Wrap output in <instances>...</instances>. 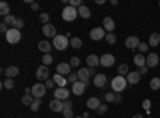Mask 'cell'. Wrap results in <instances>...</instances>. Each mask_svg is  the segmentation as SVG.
I'll return each mask as SVG.
<instances>
[{
	"mask_svg": "<svg viewBox=\"0 0 160 118\" xmlns=\"http://www.w3.org/2000/svg\"><path fill=\"white\" fill-rule=\"evenodd\" d=\"M148 70H149L148 65H142V67H139V73H141V75H146V73H148Z\"/></svg>",
	"mask_w": 160,
	"mask_h": 118,
	"instance_id": "48",
	"label": "cell"
},
{
	"mask_svg": "<svg viewBox=\"0 0 160 118\" xmlns=\"http://www.w3.org/2000/svg\"><path fill=\"white\" fill-rule=\"evenodd\" d=\"M128 86V82H127V77H122V75H117L112 78L111 82V88L114 93H122V91H125Z\"/></svg>",
	"mask_w": 160,
	"mask_h": 118,
	"instance_id": "1",
	"label": "cell"
},
{
	"mask_svg": "<svg viewBox=\"0 0 160 118\" xmlns=\"http://www.w3.org/2000/svg\"><path fill=\"white\" fill-rule=\"evenodd\" d=\"M50 109L53 112H62L64 110V102L59 99H51L50 101Z\"/></svg>",
	"mask_w": 160,
	"mask_h": 118,
	"instance_id": "18",
	"label": "cell"
},
{
	"mask_svg": "<svg viewBox=\"0 0 160 118\" xmlns=\"http://www.w3.org/2000/svg\"><path fill=\"white\" fill-rule=\"evenodd\" d=\"M61 16H62L64 21H68V22L75 21V18L78 16V8H74V7H71V5L64 7L62 11H61Z\"/></svg>",
	"mask_w": 160,
	"mask_h": 118,
	"instance_id": "2",
	"label": "cell"
},
{
	"mask_svg": "<svg viewBox=\"0 0 160 118\" xmlns=\"http://www.w3.org/2000/svg\"><path fill=\"white\" fill-rule=\"evenodd\" d=\"M53 80H55V83L58 85V88H66V85H68V78L59 75V73H55L53 75Z\"/></svg>",
	"mask_w": 160,
	"mask_h": 118,
	"instance_id": "21",
	"label": "cell"
},
{
	"mask_svg": "<svg viewBox=\"0 0 160 118\" xmlns=\"http://www.w3.org/2000/svg\"><path fill=\"white\" fill-rule=\"evenodd\" d=\"M42 32H43V35L48 37V38H55V37L58 35V34H56V27H55V26H51L50 22H48V24H43Z\"/></svg>",
	"mask_w": 160,
	"mask_h": 118,
	"instance_id": "10",
	"label": "cell"
},
{
	"mask_svg": "<svg viewBox=\"0 0 160 118\" xmlns=\"http://www.w3.org/2000/svg\"><path fill=\"white\" fill-rule=\"evenodd\" d=\"M149 118H151V116H149Z\"/></svg>",
	"mask_w": 160,
	"mask_h": 118,
	"instance_id": "59",
	"label": "cell"
},
{
	"mask_svg": "<svg viewBox=\"0 0 160 118\" xmlns=\"http://www.w3.org/2000/svg\"><path fill=\"white\" fill-rule=\"evenodd\" d=\"M55 99H59V101H68L69 96H71V91L68 88H56L55 89Z\"/></svg>",
	"mask_w": 160,
	"mask_h": 118,
	"instance_id": "7",
	"label": "cell"
},
{
	"mask_svg": "<svg viewBox=\"0 0 160 118\" xmlns=\"http://www.w3.org/2000/svg\"><path fill=\"white\" fill-rule=\"evenodd\" d=\"M88 72H90V75H93V77H96V75H98V72H96L95 67H88Z\"/></svg>",
	"mask_w": 160,
	"mask_h": 118,
	"instance_id": "51",
	"label": "cell"
},
{
	"mask_svg": "<svg viewBox=\"0 0 160 118\" xmlns=\"http://www.w3.org/2000/svg\"><path fill=\"white\" fill-rule=\"evenodd\" d=\"M77 77H78V82H82V83H85V85H90V80H88L90 72H88V69L80 67V69L77 70Z\"/></svg>",
	"mask_w": 160,
	"mask_h": 118,
	"instance_id": "16",
	"label": "cell"
},
{
	"mask_svg": "<svg viewBox=\"0 0 160 118\" xmlns=\"http://www.w3.org/2000/svg\"><path fill=\"white\" fill-rule=\"evenodd\" d=\"M87 64L90 67H98V65H101V59L96 54H90V56H87Z\"/></svg>",
	"mask_w": 160,
	"mask_h": 118,
	"instance_id": "23",
	"label": "cell"
},
{
	"mask_svg": "<svg viewBox=\"0 0 160 118\" xmlns=\"http://www.w3.org/2000/svg\"><path fill=\"white\" fill-rule=\"evenodd\" d=\"M55 85H56V83H55V80H53V78H48V80L45 82V86H47V88H55Z\"/></svg>",
	"mask_w": 160,
	"mask_h": 118,
	"instance_id": "47",
	"label": "cell"
},
{
	"mask_svg": "<svg viewBox=\"0 0 160 118\" xmlns=\"http://www.w3.org/2000/svg\"><path fill=\"white\" fill-rule=\"evenodd\" d=\"M146 65H148L149 69H154V67H157V65H158V54H155V53H151V54H148V56H146Z\"/></svg>",
	"mask_w": 160,
	"mask_h": 118,
	"instance_id": "15",
	"label": "cell"
},
{
	"mask_svg": "<svg viewBox=\"0 0 160 118\" xmlns=\"http://www.w3.org/2000/svg\"><path fill=\"white\" fill-rule=\"evenodd\" d=\"M158 5H160V3H158Z\"/></svg>",
	"mask_w": 160,
	"mask_h": 118,
	"instance_id": "58",
	"label": "cell"
},
{
	"mask_svg": "<svg viewBox=\"0 0 160 118\" xmlns=\"http://www.w3.org/2000/svg\"><path fill=\"white\" fill-rule=\"evenodd\" d=\"M148 43H149V46H158L160 45V34H157V32L151 34Z\"/></svg>",
	"mask_w": 160,
	"mask_h": 118,
	"instance_id": "25",
	"label": "cell"
},
{
	"mask_svg": "<svg viewBox=\"0 0 160 118\" xmlns=\"http://www.w3.org/2000/svg\"><path fill=\"white\" fill-rule=\"evenodd\" d=\"M99 106H101V101H99L98 97H90V99L87 101V107L91 109V110H98Z\"/></svg>",
	"mask_w": 160,
	"mask_h": 118,
	"instance_id": "24",
	"label": "cell"
},
{
	"mask_svg": "<svg viewBox=\"0 0 160 118\" xmlns=\"http://www.w3.org/2000/svg\"><path fill=\"white\" fill-rule=\"evenodd\" d=\"M16 19H18V18H15L13 15H8V16H5V18H3V22H7L8 26H15Z\"/></svg>",
	"mask_w": 160,
	"mask_h": 118,
	"instance_id": "35",
	"label": "cell"
},
{
	"mask_svg": "<svg viewBox=\"0 0 160 118\" xmlns=\"http://www.w3.org/2000/svg\"><path fill=\"white\" fill-rule=\"evenodd\" d=\"M72 67H71V64L69 62H59L58 65H56V73H59V75H69L72 70H71Z\"/></svg>",
	"mask_w": 160,
	"mask_h": 118,
	"instance_id": "13",
	"label": "cell"
},
{
	"mask_svg": "<svg viewBox=\"0 0 160 118\" xmlns=\"http://www.w3.org/2000/svg\"><path fill=\"white\" fill-rule=\"evenodd\" d=\"M8 31H10V29H8V24L2 21V24H0V32H2V34H7Z\"/></svg>",
	"mask_w": 160,
	"mask_h": 118,
	"instance_id": "46",
	"label": "cell"
},
{
	"mask_svg": "<svg viewBox=\"0 0 160 118\" xmlns=\"http://www.w3.org/2000/svg\"><path fill=\"white\" fill-rule=\"evenodd\" d=\"M149 86H151L152 91H158L160 89V78L158 77H154L152 80L149 82Z\"/></svg>",
	"mask_w": 160,
	"mask_h": 118,
	"instance_id": "29",
	"label": "cell"
},
{
	"mask_svg": "<svg viewBox=\"0 0 160 118\" xmlns=\"http://www.w3.org/2000/svg\"><path fill=\"white\" fill-rule=\"evenodd\" d=\"M45 93H47L45 83H35V85L32 86V96H34L35 99H42V97L45 96Z\"/></svg>",
	"mask_w": 160,
	"mask_h": 118,
	"instance_id": "5",
	"label": "cell"
},
{
	"mask_svg": "<svg viewBox=\"0 0 160 118\" xmlns=\"http://www.w3.org/2000/svg\"><path fill=\"white\" fill-rule=\"evenodd\" d=\"M149 106H151V101L146 99V101H144V109H149Z\"/></svg>",
	"mask_w": 160,
	"mask_h": 118,
	"instance_id": "53",
	"label": "cell"
},
{
	"mask_svg": "<svg viewBox=\"0 0 160 118\" xmlns=\"http://www.w3.org/2000/svg\"><path fill=\"white\" fill-rule=\"evenodd\" d=\"M0 15H2L3 18L10 15V5L7 2H0Z\"/></svg>",
	"mask_w": 160,
	"mask_h": 118,
	"instance_id": "28",
	"label": "cell"
},
{
	"mask_svg": "<svg viewBox=\"0 0 160 118\" xmlns=\"http://www.w3.org/2000/svg\"><path fill=\"white\" fill-rule=\"evenodd\" d=\"M78 16H80V18H83V19H88V18L91 16L90 8H88L87 5H82V7L78 8Z\"/></svg>",
	"mask_w": 160,
	"mask_h": 118,
	"instance_id": "26",
	"label": "cell"
},
{
	"mask_svg": "<svg viewBox=\"0 0 160 118\" xmlns=\"http://www.w3.org/2000/svg\"><path fill=\"white\" fill-rule=\"evenodd\" d=\"M3 73H5L7 78H13V77H18L19 75V69L16 67V65H10V67H7L3 70Z\"/></svg>",
	"mask_w": 160,
	"mask_h": 118,
	"instance_id": "20",
	"label": "cell"
},
{
	"mask_svg": "<svg viewBox=\"0 0 160 118\" xmlns=\"http://www.w3.org/2000/svg\"><path fill=\"white\" fill-rule=\"evenodd\" d=\"M106 42H108V43H111V45L117 42V37L114 35V32H112V34H106Z\"/></svg>",
	"mask_w": 160,
	"mask_h": 118,
	"instance_id": "39",
	"label": "cell"
},
{
	"mask_svg": "<svg viewBox=\"0 0 160 118\" xmlns=\"http://www.w3.org/2000/svg\"><path fill=\"white\" fill-rule=\"evenodd\" d=\"M40 21H42L43 24H48L50 22V15L48 13H42V15H40Z\"/></svg>",
	"mask_w": 160,
	"mask_h": 118,
	"instance_id": "42",
	"label": "cell"
},
{
	"mask_svg": "<svg viewBox=\"0 0 160 118\" xmlns=\"http://www.w3.org/2000/svg\"><path fill=\"white\" fill-rule=\"evenodd\" d=\"M104 99H106V102H114V101H115V93H114V91H111V93H106Z\"/></svg>",
	"mask_w": 160,
	"mask_h": 118,
	"instance_id": "40",
	"label": "cell"
},
{
	"mask_svg": "<svg viewBox=\"0 0 160 118\" xmlns=\"http://www.w3.org/2000/svg\"><path fill=\"white\" fill-rule=\"evenodd\" d=\"M31 8H32V10H34V11H35V10H38V8H40V5H38V3H37V2H34V3H32V5H31Z\"/></svg>",
	"mask_w": 160,
	"mask_h": 118,
	"instance_id": "52",
	"label": "cell"
},
{
	"mask_svg": "<svg viewBox=\"0 0 160 118\" xmlns=\"http://www.w3.org/2000/svg\"><path fill=\"white\" fill-rule=\"evenodd\" d=\"M93 85H95L96 88L102 89L106 85H108V77H106L104 73H98L95 78H93Z\"/></svg>",
	"mask_w": 160,
	"mask_h": 118,
	"instance_id": "9",
	"label": "cell"
},
{
	"mask_svg": "<svg viewBox=\"0 0 160 118\" xmlns=\"http://www.w3.org/2000/svg\"><path fill=\"white\" fill-rule=\"evenodd\" d=\"M90 38H91V40H95V42H99V40H102V38H106L104 27H95V29H91L90 31Z\"/></svg>",
	"mask_w": 160,
	"mask_h": 118,
	"instance_id": "6",
	"label": "cell"
},
{
	"mask_svg": "<svg viewBox=\"0 0 160 118\" xmlns=\"http://www.w3.org/2000/svg\"><path fill=\"white\" fill-rule=\"evenodd\" d=\"M37 78H38V80H48V78H50V67H48V65H40V67L37 69Z\"/></svg>",
	"mask_w": 160,
	"mask_h": 118,
	"instance_id": "8",
	"label": "cell"
},
{
	"mask_svg": "<svg viewBox=\"0 0 160 118\" xmlns=\"http://www.w3.org/2000/svg\"><path fill=\"white\" fill-rule=\"evenodd\" d=\"M102 27H104V31L108 32V34H112L114 29H115V22H114V19H112L111 16H106V18L102 19Z\"/></svg>",
	"mask_w": 160,
	"mask_h": 118,
	"instance_id": "11",
	"label": "cell"
},
{
	"mask_svg": "<svg viewBox=\"0 0 160 118\" xmlns=\"http://www.w3.org/2000/svg\"><path fill=\"white\" fill-rule=\"evenodd\" d=\"M5 38H7L8 43L15 45V43H18L21 40V32L18 29H15V27H10V31L5 34Z\"/></svg>",
	"mask_w": 160,
	"mask_h": 118,
	"instance_id": "4",
	"label": "cell"
},
{
	"mask_svg": "<svg viewBox=\"0 0 160 118\" xmlns=\"http://www.w3.org/2000/svg\"><path fill=\"white\" fill-rule=\"evenodd\" d=\"M69 45H71V40L66 35H56L55 38H53V46H55L56 50H59V51H64Z\"/></svg>",
	"mask_w": 160,
	"mask_h": 118,
	"instance_id": "3",
	"label": "cell"
},
{
	"mask_svg": "<svg viewBox=\"0 0 160 118\" xmlns=\"http://www.w3.org/2000/svg\"><path fill=\"white\" fill-rule=\"evenodd\" d=\"M99 59H101V65H102V67H112V64L115 62V58H114V54H111V53L102 54Z\"/></svg>",
	"mask_w": 160,
	"mask_h": 118,
	"instance_id": "14",
	"label": "cell"
},
{
	"mask_svg": "<svg viewBox=\"0 0 160 118\" xmlns=\"http://www.w3.org/2000/svg\"><path fill=\"white\" fill-rule=\"evenodd\" d=\"M139 38L136 37V35H130L127 40H125V46L127 48H130V50H138V46H139Z\"/></svg>",
	"mask_w": 160,
	"mask_h": 118,
	"instance_id": "12",
	"label": "cell"
},
{
	"mask_svg": "<svg viewBox=\"0 0 160 118\" xmlns=\"http://www.w3.org/2000/svg\"><path fill=\"white\" fill-rule=\"evenodd\" d=\"M35 101V97L32 96V94H24L22 96V99H21V102H22V106H29L31 107V104Z\"/></svg>",
	"mask_w": 160,
	"mask_h": 118,
	"instance_id": "30",
	"label": "cell"
},
{
	"mask_svg": "<svg viewBox=\"0 0 160 118\" xmlns=\"http://www.w3.org/2000/svg\"><path fill=\"white\" fill-rule=\"evenodd\" d=\"M40 106H42V101H40V99H35V101L31 104V110H32V112H37V110L40 109Z\"/></svg>",
	"mask_w": 160,
	"mask_h": 118,
	"instance_id": "37",
	"label": "cell"
},
{
	"mask_svg": "<svg viewBox=\"0 0 160 118\" xmlns=\"http://www.w3.org/2000/svg\"><path fill=\"white\" fill-rule=\"evenodd\" d=\"M82 38H78V37H74V38H71V46L72 48H75V50H78V48H82Z\"/></svg>",
	"mask_w": 160,
	"mask_h": 118,
	"instance_id": "32",
	"label": "cell"
},
{
	"mask_svg": "<svg viewBox=\"0 0 160 118\" xmlns=\"http://www.w3.org/2000/svg\"><path fill=\"white\" fill-rule=\"evenodd\" d=\"M62 115H64V118H74L72 109H64V110H62Z\"/></svg>",
	"mask_w": 160,
	"mask_h": 118,
	"instance_id": "41",
	"label": "cell"
},
{
	"mask_svg": "<svg viewBox=\"0 0 160 118\" xmlns=\"http://www.w3.org/2000/svg\"><path fill=\"white\" fill-rule=\"evenodd\" d=\"M118 102H122V94L115 93V101H114V104H118Z\"/></svg>",
	"mask_w": 160,
	"mask_h": 118,
	"instance_id": "50",
	"label": "cell"
},
{
	"mask_svg": "<svg viewBox=\"0 0 160 118\" xmlns=\"http://www.w3.org/2000/svg\"><path fill=\"white\" fill-rule=\"evenodd\" d=\"M15 29H18V31H21L22 27H24V21L22 19H16V22H15V26H13Z\"/></svg>",
	"mask_w": 160,
	"mask_h": 118,
	"instance_id": "44",
	"label": "cell"
},
{
	"mask_svg": "<svg viewBox=\"0 0 160 118\" xmlns=\"http://www.w3.org/2000/svg\"><path fill=\"white\" fill-rule=\"evenodd\" d=\"M82 116H83V118H90V113H88V112H85V113H82Z\"/></svg>",
	"mask_w": 160,
	"mask_h": 118,
	"instance_id": "54",
	"label": "cell"
},
{
	"mask_svg": "<svg viewBox=\"0 0 160 118\" xmlns=\"http://www.w3.org/2000/svg\"><path fill=\"white\" fill-rule=\"evenodd\" d=\"M74 118H83V116H74Z\"/></svg>",
	"mask_w": 160,
	"mask_h": 118,
	"instance_id": "56",
	"label": "cell"
},
{
	"mask_svg": "<svg viewBox=\"0 0 160 118\" xmlns=\"http://www.w3.org/2000/svg\"><path fill=\"white\" fill-rule=\"evenodd\" d=\"M53 62V56L51 54H43V58H42V64L43 65H48L50 67V64Z\"/></svg>",
	"mask_w": 160,
	"mask_h": 118,
	"instance_id": "36",
	"label": "cell"
},
{
	"mask_svg": "<svg viewBox=\"0 0 160 118\" xmlns=\"http://www.w3.org/2000/svg\"><path fill=\"white\" fill-rule=\"evenodd\" d=\"M133 62H135L136 67H142V65H146V56L144 54H135V58H133Z\"/></svg>",
	"mask_w": 160,
	"mask_h": 118,
	"instance_id": "27",
	"label": "cell"
},
{
	"mask_svg": "<svg viewBox=\"0 0 160 118\" xmlns=\"http://www.w3.org/2000/svg\"><path fill=\"white\" fill-rule=\"evenodd\" d=\"M69 64H71V67H78V65H80V58L78 56H72Z\"/></svg>",
	"mask_w": 160,
	"mask_h": 118,
	"instance_id": "38",
	"label": "cell"
},
{
	"mask_svg": "<svg viewBox=\"0 0 160 118\" xmlns=\"http://www.w3.org/2000/svg\"><path fill=\"white\" fill-rule=\"evenodd\" d=\"M133 118H142V115H139V113H136V115H133Z\"/></svg>",
	"mask_w": 160,
	"mask_h": 118,
	"instance_id": "55",
	"label": "cell"
},
{
	"mask_svg": "<svg viewBox=\"0 0 160 118\" xmlns=\"http://www.w3.org/2000/svg\"><path fill=\"white\" fill-rule=\"evenodd\" d=\"M2 86H3L5 89H13V88H15V82H13V78H5L3 83H2Z\"/></svg>",
	"mask_w": 160,
	"mask_h": 118,
	"instance_id": "33",
	"label": "cell"
},
{
	"mask_svg": "<svg viewBox=\"0 0 160 118\" xmlns=\"http://www.w3.org/2000/svg\"><path fill=\"white\" fill-rule=\"evenodd\" d=\"M138 50L141 51V54H144L146 51L149 50V43H139V46H138Z\"/></svg>",
	"mask_w": 160,
	"mask_h": 118,
	"instance_id": "43",
	"label": "cell"
},
{
	"mask_svg": "<svg viewBox=\"0 0 160 118\" xmlns=\"http://www.w3.org/2000/svg\"><path fill=\"white\" fill-rule=\"evenodd\" d=\"M106 112H108V104H101L99 109H98V113H99V115H104Z\"/></svg>",
	"mask_w": 160,
	"mask_h": 118,
	"instance_id": "45",
	"label": "cell"
},
{
	"mask_svg": "<svg viewBox=\"0 0 160 118\" xmlns=\"http://www.w3.org/2000/svg\"><path fill=\"white\" fill-rule=\"evenodd\" d=\"M87 86H88V85H85V83H82V82H77V83L72 85L71 93H74L75 96H82V94L85 93V88H87Z\"/></svg>",
	"mask_w": 160,
	"mask_h": 118,
	"instance_id": "17",
	"label": "cell"
},
{
	"mask_svg": "<svg viewBox=\"0 0 160 118\" xmlns=\"http://www.w3.org/2000/svg\"><path fill=\"white\" fill-rule=\"evenodd\" d=\"M64 109H72V101H64Z\"/></svg>",
	"mask_w": 160,
	"mask_h": 118,
	"instance_id": "49",
	"label": "cell"
},
{
	"mask_svg": "<svg viewBox=\"0 0 160 118\" xmlns=\"http://www.w3.org/2000/svg\"><path fill=\"white\" fill-rule=\"evenodd\" d=\"M66 78H68V83H71V85H74V83H77L78 82V77H77V72H71L68 77H66Z\"/></svg>",
	"mask_w": 160,
	"mask_h": 118,
	"instance_id": "34",
	"label": "cell"
},
{
	"mask_svg": "<svg viewBox=\"0 0 160 118\" xmlns=\"http://www.w3.org/2000/svg\"><path fill=\"white\" fill-rule=\"evenodd\" d=\"M90 118H95V116H90Z\"/></svg>",
	"mask_w": 160,
	"mask_h": 118,
	"instance_id": "57",
	"label": "cell"
},
{
	"mask_svg": "<svg viewBox=\"0 0 160 118\" xmlns=\"http://www.w3.org/2000/svg\"><path fill=\"white\" fill-rule=\"evenodd\" d=\"M130 73V69H128V64H120L118 65V75H122V77H127Z\"/></svg>",
	"mask_w": 160,
	"mask_h": 118,
	"instance_id": "31",
	"label": "cell"
},
{
	"mask_svg": "<svg viewBox=\"0 0 160 118\" xmlns=\"http://www.w3.org/2000/svg\"><path fill=\"white\" fill-rule=\"evenodd\" d=\"M51 43L48 40H42V42H38V50L42 51L43 54H50V51H51Z\"/></svg>",
	"mask_w": 160,
	"mask_h": 118,
	"instance_id": "22",
	"label": "cell"
},
{
	"mask_svg": "<svg viewBox=\"0 0 160 118\" xmlns=\"http://www.w3.org/2000/svg\"><path fill=\"white\" fill-rule=\"evenodd\" d=\"M139 80H141V73H139V72H130V73L127 75L128 85H136V83H139Z\"/></svg>",
	"mask_w": 160,
	"mask_h": 118,
	"instance_id": "19",
	"label": "cell"
}]
</instances>
